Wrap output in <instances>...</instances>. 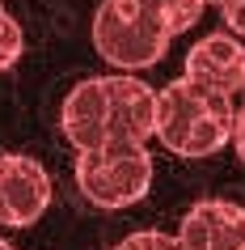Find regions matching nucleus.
I'll return each mask as SVG.
<instances>
[{"instance_id":"nucleus-1","label":"nucleus","mask_w":245,"mask_h":250,"mask_svg":"<svg viewBox=\"0 0 245 250\" xmlns=\"http://www.w3.org/2000/svg\"><path fill=\"white\" fill-rule=\"evenodd\" d=\"M237 110L228 93L194 85L190 77L169 81L156 93V140L178 157H211L232 145Z\"/></svg>"},{"instance_id":"nucleus-2","label":"nucleus","mask_w":245,"mask_h":250,"mask_svg":"<svg viewBox=\"0 0 245 250\" xmlns=\"http://www.w3.org/2000/svg\"><path fill=\"white\" fill-rule=\"evenodd\" d=\"M173 34L148 0H102L93 13V47L118 72H140L165 60Z\"/></svg>"},{"instance_id":"nucleus-3","label":"nucleus","mask_w":245,"mask_h":250,"mask_svg":"<svg viewBox=\"0 0 245 250\" xmlns=\"http://www.w3.org/2000/svg\"><path fill=\"white\" fill-rule=\"evenodd\" d=\"M76 187L93 208H131L152 187L148 145H106L97 153H76Z\"/></svg>"},{"instance_id":"nucleus-4","label":"nucleus","mask_w":245,"mask_h":250,"mask_svg":"<svg viewBox=\"0 0 245 250\" xmlns=\"http://www.w3.org/2000/svg\"><path fill=\"white\" fill-rule=\"evenodd\" d=\"M51 204V178L34 157L4 153L0 157V225L26 229Z\"/></svg>"},{"instance_id":"nucleus-5","label":"nucleus","mask_w":245,"mask_h":250,"mask_svg":"<svg viewBox=\"0 0 245 250\" xmlns=\"http://www.w3.org/2000/svg\"><path fill=\"white\" fill-rule=\"evenodd\" d=\"M59 132L76 153H97L110 145V98L106 77H89L72 85L59 106Z\"/></svg>"},{"instance_id":"nucleus-6","label":"nucleus","mask_w":245,"mask_h":250,"mask_svg":"<svg viewBox=\"0 0 245 250\" xmlns=\"http://www.w3.org/2000/svg\"><path fill=\"white\" fill-rule=\"evenodd\" d=\"M110 98V145H148L156 136V89L131 72L106 77Z\"/></svg>"},{"instance_id":"nucleus-7","label":"nucleus","mask_w":245,"mask_h":250,"mask_svg":"<svg viewBox=\"0 0 245 250\" xmlns=\"http://www.w3.org/2000/svg\"><path fill=\"white\" fill-rule=\"evenodd\" d=\"M178 250H245V208L228 199H203L182 216Z\"/></svg>"},{"instance_id":"nucleus-8","label":"nucleus","mask_w":245,"mask_h":250,"mask_svg":"<svg viewBox=\"0 0 245 250\" xmlns=\"http://www.w3.org/2000/svg\"><path fill=\"white\" fill-rule=\"evenodd\" d=\"M182 77H190L194 85H207V89H216V93L237 98L245 89V47H241V39L224 34V30L199 39L186 51V72Z\"/></svg>"},{"instance_id":"nucleus-9","label":"nucleus","mask_w":245,"mask_h":250,"mask_svg":"<svg viewBox=\"0 0 245 250\" xmlns=\"http://www.w3.org/2000/svg\"><path fill=\"white\" fill-rule=\"evenodd\" d=\"M156 9V17L165 21V30L178 39V34H186V30L203 17V9H207V0H148Z\"/></svg>"},{"instance_id":"nucleus-10","label":"nucleus","mask_w":245,"mask_h":250,"mask_svg":"<svg viewBox=\"0 0 245 250\" xmlns=\"http://www.w3.org/2000/svg\"><path fill=\"white\" fill-rule=\"evenodd\" d=\"M21 51H26L21 26H17L13 17H9V9L0 4V72H4V68H13L17 60H21Z\"/></svg>"},{"instance_id":"nucleus-11","label":"nucleus","mask_w":245,"mask_h":250,"mask_svg":"<svg viewBox=\"0 0 245 250\" xmlns=\"http://www.w3.org/2000/svg\"><path fill=\"white\" fill-rule=\"evenodd\" d=\"M114 250H178V242L169 233H161V229H140V233L123 237Z\"/></svg>"},{"instance_id":"nucleus-12","label":"nucleus","mask_w":245,"mask_h":250,"mask_svg":"<svg viewBox=\"0 0 245 250\" xmlns=\"http://www.w3.org/2000/svg\"><path fill=\"white\" fill-rule=\"evenodd\" d=\"M220 13H224V21H228L232 34H237V39H245V0L228 4V9H220Z\"/></svg>"},{"instance_id":"nucleus-13","label":"nucleus","mask_w":245,"mask_h":250,"mask_svg":"<svg viewBox=\"0 0 245 250\" xmlns=\"http://www.w3.org/2000/svg\"><path fill=\"white\" fill-rule=\"evenodd\" d=\"M232 148H237V157L245 161V106L237 110V127H232Z\"/></svg>"},{"instance_id":"nucleus-14","label":"nucleus","mask_w":245,"mask_h":250,"mask_svg":"<svg viewBox=\"0 0 245 250\" xmlns=\"http://www.w3.org/2000/svg\"><path fill=\"white\" fill-rule=\"evenodd\" d=\"M207 4H220V9H228V4H237V0H207Z\"/></svg>"},{"instance_id":"nucleus-15","label":"nucleus","mask_w":245,"mask_h":250,"mask_svg":"<svg viewBox=\"0 0 245 250\" xmlns=\"http://www.w3.org/2000/svg\"><path fill=\"white\" fill-rule=\"evenodd\" d=\"M0 250H17V246H9V242H4V237H0Z\"/></svg>"}]
</instances>
